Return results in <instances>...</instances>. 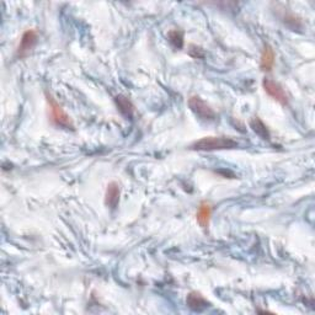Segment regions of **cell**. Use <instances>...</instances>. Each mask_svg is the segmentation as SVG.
Masks as SVG:
<instances>
[{
	"mask_svg": "<svg viewBox=\"0 0 315 315\" xmlns=\"http://www.w3.org/2000/svg\"><path fill=\"white\" fill-rule=\"evenodd\" d=\"M238 146V143L229 137H205L196 140L191 145V149L201 151L224 150V149H233Z\"/></svg>",
	"mask_w": 315,
	"mask_h": 315,
	"instance_id": "cell-1",
	"label": "cell"
},
{
	"mask_svg": "<svg viewBox=\"0 0 315 315\" xmlns=\"http://www.w3.org/2000/svg\"><path fill=\"white\" fill-rule=\"evenodd\" d=\"M47 101H48V105H50L51 117H52V121L54 122V124H57L58 127H62V128L74 129V124H73L72 119H70L69 116L66 113V111H64L63 108H62V106L48 94H47Z\"/></svg>",
	"mask_w": 315,
	"mask_h": 315,
	"instance_id": "cell-2",
	"label": "cell"
},
{
	"mask_svg": "<svg viewBox=\"0 0 315 315\" xmlns=\"http://www.w3.org/2000/svg\"><path fill=\"white\" fill-rule=\"evenodd\" d=\"M189 107L195 115L206 121H213L216 118V112L206 101L200 96H191L189 99Z\"/></svg>",
	"mask_w": 315,
	"mask_h": 315,
	"instance_id": "cell-3",
	"label": "cell"
},
{
	"mask_svg": "<svg viewBox=\"0 0 315 315\" xmlns=\"http://www.w3.org/2000/svg\"><path fill=\"white\" fill-rule=\"evenodd\" d=\"M262 86L263 89H265V91L267 92L273 100H276L277 102H279V104L283 106L288 104V96H287L286 91H284V89L282 88L277 81H273L271 80V79L266 78L263 79Z\"/></svg>",
	"mask_w": 315,
	"mask_h": 315,
	"instance_id": "cell-4",
	"label": "cell"
},
{
	"mask_svg": "<svg viewBox=\"0 0 315 315\" xmlns=\"http://www.w3.org/2000/svg\"><path fill=\"white\" fill-rule=\"evenodd\" d=\"M37 42V34L34 31V30H27L25 31V34L23 35L20 41V45H19L18 48V54L20 57H25L27 56V53L35 47Z\"/></svg>",
	"mask_w": 315,
	"mask_h": 315,
	"instance_id": "cell-5",
	"label": "cell"
},
{
	"mask_svg": "<svg viewBox=\"0 0 315 315\" xmlns=\"http://www.w3.org/2000/svg\"><path fill=\"white\" fill-rule=\"evenodd\" d=\"M119 196H121V190H119L118 184L111 183L107 186L105 195V203L111 210H115L119 203Z\"/></svg>",
	"mask_w": 315,
	"mask_h": 315,
	"instance_id": "cell-6",
	"label": "cell"
},
{
	"mask_svg": "<svg viewBox=\"0 0 315 315\" xmlns=\"http://www.w3.org/2000/svg\"><path fill=\"white\" fill-rule=\"evenodd\" d=\"M275 64V51L270 45H265L260 59V68L263 72H270Z\"/></svg>",
	"mask_w": 315,
	"mask_h": 315,
	"instance_id": "cell-7",
	"label": "cell"
},
{
	"mask_svg": "<svg viewBox=\"0 0 315 315\" xmlns=\"http://www.w3.org/2000/svg\"><path fill=\"white\" fill-rule=\"evenodd\" d=\"M211 214H212V207L210 203H207V202L201 203L200 207H198L197 214H196L197 222L201 228H203V229L208 228V225H210V221H211Z\"/></svg>",
	"mask_w": 315,
	"mask_h": 315,
	"instance_id": "cell-8",
	"label": "cell"
},
{
	"mask_svg": "<svg viewBox=\"0 0 315 315\" xmlns=\"http://www.w3.org/2000/svg\"><path fill=\"white\" fill-rule=\"evenodd\" d=\"M115 102L122 115L126 116L127 118H132L133 112H134V106L128 97L124 96V95H117L115 97Z\"/></svg>",
	"mask_w": 315,
	"mask_h": 315,
	"instance_id": "cell-9",
	"label": "cell"
},
{
	"mask_svg": "<svg viewBox=\"0 0 315 315\" xmlns=\"http://www.w3.org/2000/svg\"><path fill=\"white\" fill-rule=\"evenodd\" d=\"M186 303L192 310H196V311H201L203 310L205 308L208 306V302L200 294V293L196 292H192L187 295L186 298Z\"/></svg>",
	"mask_w": 315,
	"mask_h": 315,
	"instance_id": "cell-10",
	"label": "cell"
},
{
	"mask_svg": "<svg viewBox=\"0 0 315 315\" xmlns=\"http://www.w3.org/2000/svg\"><path fill=\"white\" fill-rule=\"evenodd\" d=\"M250 127L252 131L256 133L257 135L262 138V139H270V132H268L267 127L259 117H254L250 121Z\"/></svg>",
	"mask_w": 315,
	"mask_h": 315,
	"instance_id": "cell-11",
	"label": "cell"
},
{
	"mask_svg": "<svg viewBox=\"0 0 315 315\" xmlns=\"http://www.w3.org/2000/svg\"><path fill=\"white\" fill-rule=\"evenodd\" d=\"M282 20H283V23L286 24V25L288 27H290L293 31H295V30L303 29L302 20H300V18H298L297 15H294V14H292V13L286 14L284 13V15L282 16Z\"/></svg>",
	"mask_w": 315,
	"mask_h": 315,
	"instance_id": "cell-12",
	"label": "cell"
},
{
	"mask_svg": "<svg viewBox=\"0 0 315 315\" xmlns=\"http://www.w3.org/2000/svg\"><path fill=\"white\" fill-rule=\"evenodd\" d=\"M168 37H169L170 43L174 46V47L178 48V50L183 48V46H184V34L183 32L179 31V30H173V31L169 32Z\"/></svg>",
	"mask_w": 315,
	"mask_h": 315,
	"instance_id": "cell-13",
	"label": "cell"
},
{
	"mask_svg": "<svg viewBox=\"0 0 315 315\" xmlns=\"http://www.w3.org/2000/svg\"><path fill=\"white\" fill-rule=\"evenodd\" d=\"M190 56H192L194 58H203L205 57V52L201 47H197V46H191L189 51Z\"/></svg>",
	"mask_w": 315,
	"mask_h": 315,
	"instance_id": "cell-14",
	"label": "cell"
}]
</instances>
